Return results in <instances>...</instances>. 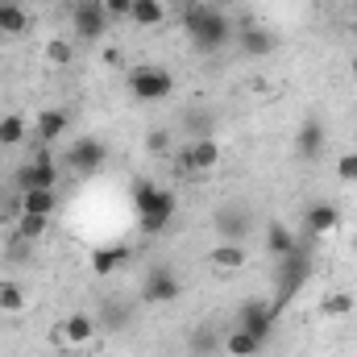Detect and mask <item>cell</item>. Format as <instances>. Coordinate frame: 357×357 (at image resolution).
<instances>
[{
	"label": "cell",
	"mask_w": 357,
	"mask_h": 357,
	"mask_svg": "<svg viewBox=\"0 0 357 357\" xmlns=\"http://www.w3.org/2000/svg\"><path fill=\"white\" fill-rule=\"evenodd\" d=\"M183 25H187V38H191L199 50H220V46H229V38H233L229 17H225L220 8L199 4V0H187V4H183Z\"/></svg>",
	"instance_id": "cell-1"
},
{
	"label": "cell",
	"mask_w": 357,
	"mask_h": 357,
	"mask_svg": "<svg viewBox=\"0 0 357 357\" xmlns=\"http://www.w3.org/2000/svg\"><path fill=\"white\" fill-rule=\"evenodd\" d=\"M133 212H137V225L146 233H162L178 212V199L175 191L158 187V183H137L133 187Z\"/></svg>",
	"instance_id": "cell-2"
},
{
	"label": "cell",
	"mask_w": 357,
	"mask_h": 357,
	"mask_svg": "<svg viewBox=\"0 0 357 357\" xmlns=\"http://www.w3.org/2000/svg\"><path fill=\"white\" fill-rule=\"evenodd\" d=\"M125 84H129V91H133L142 104H162V100L175 91V75H171L167 67L142 63V67H133V71L125 75Z\"/></svg>",
	"instance_id": "cell-3"
},
{
	"label": "cell",
	"mask_w": 357,
	"mask_h": 357,
	"mask_svg": "<svg viewBox=\"0 0 357 357\" xmlns=\"http://www.w3.org/2000/svg\"><path fill=\"white\" fill-rule=\"evenodd\" d=\"M216 167H220V146L212 137H195V142H187L175 154V175L191 178V183L199 175H212Z\"/></svg>",
	"instance_id": "cell-4"
},
{
	"label": "cell",
	"mask_w": 357,
	"mask_h": 357,
	"mask_svg": "<svg viewBox=\"0 0 357 357\" xmlns=\"http://www.w3.org/2000/svg\"><path fill=\"white\" fill-rule=\"evenodd\" d=\"M307 274H312V258H307V250H303V245H299L295 254L278 258V278H282V282H278V299H274V307H282V303H287L303 282H307Z\"/></svg>",
	"instance_id": "cell-5"
},
{
	"label": "cell",
	"mask_w": 357,
	"mask_h": 357,
	"mask_svg": "<svg viewBox=\"0 0 357 357\" xmlns=\"http://www.w3.org/2000/svg\"><path fill=\"white\" fill-rule=\"evenodd\" d=\"M17 187H21V191H33V187H46V191H54V187H59V167H54V154H50V146H38L33 162L17 171Z\"/></svg>",
	"instance_id": "cell-6"
},
{
	"label": "cell",
	"mask_w": 357,
	"mask_h": 357,
	"mask_svg": "<svg viewBox=\"0 0 357 357\" xmlns=\"http://www.w3.org/2000/svg\"><path fill=\"white\" fill-rule=\"evenodd\" d=\"M178 295H183V282H178V274L171 266H154L150 274H146V282H142V299L154 303V307L175 303Z\"/></svg>",
	"instance_id": "cell-7"
},
{
	"label": "cell",
	"mask_w": 357,
	"mask_h": 357,
	"mask_svg": "<svg viewBox=\"0 0 357 357\" xmlns=\"http://www.w3.org/2000/svg\"><path fill=\"white\" fill-rule=\"evenodd\" d=\"M274 320H278V307H274V303L250 299V303L241 307V316H237V328H245L250 337L266 341V337H270V328H274Z\"/></svg>",
	"instance_id": "cell-8"
},
{
	"label": "cell",
	"mask_w": 357,
	"mask_h": 357,
	"mask_svg": "<svg viewBox=\"0 0 357 357\" xmlns=\"http://www.w3.org/2000/svg\"><path fill=\"white\" fill-rule=\"evenodd\" d=\"M104 158H108V150H104V142H96V137H79V142L67 150V167H71L75 175H96V171L104 167Z\"/></svg>",
	"instance_id": "cell-9"
},
{
	"label": "cell",
	"mask_w": 357,
	"mask_h": 357,
	"mask_svg": "<svg viewBox=\"0 0 357 357\" xmlns=\"http://www.w3.org/2000/svg\"><path fill=\"white\" fill-rule=\"evenodd\" d=\"M71 25H75L79 42H100V38H104V29H108V13L100 8V0H84V4H75Z\"/></svg>",
	"instance_id": "cell-10"
},
{
	"label": "cell",
	"mask_w": 357,
	"mask_h": 357,
	"mask_svg": "<svg viewBox=\"0 0 357 357\" xmlns=\"http://www.w3.org/2000/svg\"><path fill=\"white\" fill-rule=\"evenodd\" d=\"M245 262H250L245 241H216L208 250V266L220 270V274H237V270H245Z\"/></svg>",
	"instance_id": "cell-11"
},
{
	"label": "cell",
	"mask_w": 357,
	"mask_h": 357,
	"mask_svg": "<svg viewBox=\"0 0 357 357\" xmlns=\"http://www.w3.org/2000/svg\"><path fill=\"white\" fill-rule=\"evenodd\" d=\"M324 146H328L324 121H320V116H307V121L299 125V133H295V154H299V158H320Z\"/></svg>",
	"instance_id": "cell-12"
},
{
	"label": "cell",
	"mask_w": 357,
	"mask_h": 357,
	"mask_svg": "<svg viewBox=\"0 0 357 357\" xmlns=\"http://www.w3.org/2000/svg\"><path fill=\"white\" fill-rule=\"evenodd\" d=\"M274 46H278V33H274L270 25H258V21H245V25H241V50H245V54L266 59V54H274Z\"/></svg>",
	"instance_id": "cell-13"
},
{
	"label": "cell",
	"mask_w": 357,
	"mask_h": 357,
	"mask_svg": "<svg viewBox=\"0 0 357 357\" xmlns=\"http://www.w3.org/2000/svg\"><path fill=\"white\" fill-rule=\"evenodd\" d=\"M125 262H129V250H125V245H96L88 254V266H91L96 278H112Z\"/></svg>",
	"instance_id": "cell-14"
},
{
	"label": "cell",
	"mask_w": 357,
	"mask_h": 357,
	"mask_svg": "<svg viewBox=\"0 0 357 357\" xmlns=\"http://www.w3.org/2000/svg\"><path fill=\"white\" fill-rule=\"evenodd\" d=\"M67 129H71V121H67V112H63V108H46V112H38V121H33L38 146H54Z\"/></svg>",
	"instance_id": "cell-15"
},
{
	"label": "cell",
	"mask_w": 357,
	"mask_h": 357,
	"mask_svg": "<svg viewBox=\"0 0 357 357\" xmlns=\"http://www.w3.org/2000/svg\"><path fill=\"white\" fill-rule=\"evenodd\" d=\"M63 324V333H67V345L71 349H79V345H91L96 341V320H91L88 312H71L67 320H59Z\"/></svg>",
	"instance_id": "cell-16"
},
{
	"label": "cell",
	"mask_w": 357,
	"mask_h": 357,
	"mask_svg": "<svg viewBox=\"0 0 357 357\" xmlns=\"http://www.w3.org/2000/svg\"><path fill=\"white\" fill-rule=\"evenodd\" d=\"M216 225L225 233L220 241H245V233H250V208H220Z\"/></svg>",
	"instance_id": "cell-17"
},
{
	"label": "cell",
	"mask_w": 357,
	"mask_h": 357,
	"mask_svg": "<svg viewBox=\"0 0 357 357\" xmlns=\"http://www.w3.org/2000/svg\"><path fill=\"white\" fill-rule=\"evenodd\" d=\"M303 220H307V233H312V237H328V233L341 225V212H337L333 204H324V199H320V204H312V208H307V216H303Z\"/></svg>",
	"instance_id": "cell-18"
},
{
	"label": "cell",
	"mask_w": 357,
	"mask_h": 357,
	"mask_svg": "<svg viewBox=\"0 0 357 357\" xmlns=\"http://www.w3.org/2000/svg\"><path fill=\"white\" fill-rule=\"evenodd\" d=\"M29 29V13L17 0H0V38H21Z\"/></svg>",
	"instance_id": "cell-19"
},
{
	"label": "cell",
	"mask_w": 357,
	"mask_h": 357,
	"mask_svg": "<svg viewBox=\"0 0 357 357\" xmlns=\"http://www.w3.org/2000/svg\"><path fill=\"white\" fill-rule=\"evenodd\" d=\"M17 204H21V212H33V216H54L59 195H54V191H46V187H33V191H21V195H17Z\"/></svg>",
	"instance_id": "cell-20"
},
{
	"label": "cell",
	"mask_w": 357,
	"mask_h": 357,
	"mask_svg": "<svg viewBox=\"0 0 357 357\" xmlns=\"http://www.w3.org/2000/svg\"><path fill=\"white\" fill-rule=\"evenodd\" d=\"M266 250L274 254V258H287V254H295V250H299V237H295L282 220H270V225H266Z\"/></svg>",
	"instance_id": "cell-21"
},
{
	"label": "cell",
	"mask_w": 357,
	"mask_h": 357,
	"mask_svg": "<svg viewBox=\"0 0 357 357\" xmlns=\"http://www.w3.org/2000/svg\"><path fill=\"white\" fill-rule=\"evenodd\" d=\"M262 345H266V341L250 337L245 328H233V333H229V337L220 341V349H225L229 357H258V354H262Z\"/></svg>",
	"instance_id": "cell-22"
},
{
	"label": "cell",
	"mask_w": 357,
	"mask_h": 357,
	"mask_svg": "<svg viewBox=\"0 0 357 357\" xmlns=\"http://www.w3.org/2000/svg\"><path fill=\"white\" fill-rule=\"evenodd\" d=\"M46 229H50V216H33V212H21V216H13V233H17V241H38V237H46Z\"/></svg>",
	"instance_id": "cell-23"
},
{
	"label": "cell",
	"mask_w": 357,
	"mask_h": 357,
	"mask_svg": "<svg viewBox=\"0 0 357 357\" xmlns=\"http://www.w3.org/2000/svg\"><path fill=\"white\" fill-rule=\"evenodd\" d=\"M129 21L142 25V29H154V25L167 21V4L162 0H133V17Z\"/></svg>",
	"instance_id": "cell-24"
},
{
	"label": "cell",
	"mask_w": 357,
	"mask_h": 357,
	"mask_svg": "<svg viewBox=\"0 0 357 357\" xmlns=\"http://www.w3.org/2000/svg\"><path fill=\"white\" fill-rule=\"evenodd\" d=\"M25 133H29V125H25L21 112H4L0 116V146H21Z\"/></svg>",
	"instance_id": "cell-25"
},
{
	"label": "cell",
	"mask_w": 357,
	"mask_h": 357,
	"mask_svg": "<svg viewBox=\"0 0 357 357\" xmlns=\"http://www.w3.org/2000/svg\"><path fill=\"white\" fill-rule=\"evenodd\" d=\"M0 312H4V316L25 312V291H21L13 278H0Z\"/></svg>",
	"instance_id": "cell-26"
},
{
	"label": "cell",
	"mask_w": 357,
	"mask_h": 357,
	"mask_svg": "<svg viewBox=\"0 0 357 357\" xmlns=\"http://www.w3.org/2000/svg\"><path fill=\"white\" fill-rule=\"evenodd\" d=\"M320 312H324L328 320H341V316L354 312V295H349V291H333V295L320 299Z\"/></svg>",
	"instance_id": "cell-27"
},
{
	"label": "cell",
	"mask_w": 357,
	"mask_h": 357,
	"mask_svg": "<svg viewBox=\"0 0 357 357\" xmlns=\"http://www.w3.org/2000/svg\"><path fill=\"white\" fill-rule=\"evenodd\" d=\"M71 59H75V46H71L67 38H50V42H46V63H50V67H67Z\"/></svg>",
	"instance_id": "cell-28"
},
{
	"label": "cell",
	"mask_w": 357,
	"mask_h": 357,
	"mask_svg": "<svg viewBox=\"0 0 357 357\" xmlns=\"http://www.w3.org/2000/svg\"><path fill=\"white\" fill-rule=\"evenodd\" d=\"M171 146H175V133L171 129H150L146 133V150L150 154H171Z\"/></svg>",
	"instance_id": "cell-29"
},
{
	"label": "cell",
	"mask_w": 357,
	"mask_h": 357,
	"mask_svg": "<svg viewBox=\"0 0 357 357\" xmlns=\"http://www.w3.org/2000/svg\"><path fill=\"white\" fill-rule=\"evenodd\" d=\"M100 8L108 13V21H129L133 17V0H100Z\"/></svg>",
	"instance_id": "cell-30"
},
{
	"label": "cell",
	"mask_w": 357,
	"mask_h": 357,
	"mask_svg": "<svg viewBox=\"0 0 357 357\" xmlns=\"http://www.w3.org/2000/svg\"><path fill=\"white\" fill-rule=\"evenodd\" d=\"M337 175L345 178V183H357V150H349V154L337 158Z\"/></svg>",
	"instance_id": "cell-31"
},
{
	"label": "cell",
	"mask_w": 357,
	"mask_h": 357,
	"mask_svg": "<svg viewBox=\"0 0 357 357\" xmlns=\"http://www.w3.org/2000/svg\"><path fill=\"white\" fill-rule=\"evenodd\" d=\"M50 345H54V349H71V345H67V333H63V324H54V328H50Z\"/></svg>",
	"instance_id": "cell-32"
},
{
	"label": "cell",
	"mask_w": 357,
	"mask_h": 357,
	"mask_svg": "<svg viewBox=\"0 0 357 357\" xmlns=\"http://www.w3.org/2000/svg\"><path fill=\"white\" fill-rule=\"evenodd\" d=\"M349 75H354V79H357V54H354V59H349Z\"/></svg>",
	"instance_id": "cell-33"
},
{
	"label": "cell",
	"mask_w": 357,
	"mask_h": 357,
	"mask_svg": "<svg viewBox=\"0 0 357 357\" xmlns=\"http://www.w3.org/2000/svg\"><path fill=\"white\" fill-rule=\"evenodd\" d=\"M349 33H357V17H354V21H349Z\"/></svg>",
	"instance_id": "cell-34"
}]
</instances>
